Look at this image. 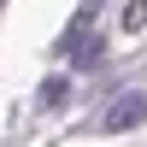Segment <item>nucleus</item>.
Wrapping results in <instances>:
<instances>
[{"mask_svg":"<svg viewBox=\"0 0 147 147\" xmlns=\"http://www.w3.org/2000/svg\"><path fill=\"white\" fill-rule=\"evenodd\" d=\"M147 124V94L141 88H124L112 94V100L100 106V118H94V129H106V136H129V129Z\"/></svg>","mask_w":147,"mask_h":147,"instance_id":"nucleus-1","label":"nucleus"},{"mask_svg":"<svg viewBox=\"0 0 147 147\" xmlns=\"http://www.w3.org/2000/svg\"><path fill=\"white\" fill-rule=\"evenodd\" d=\"M71 94H77V82H71L65 71H53V77H41V88H35V106H41V112H65Z\"/></svg>","mask_w":147,"mask_h":147,"instance_id":"nucleus-2","label":"nucleus"},{"mask_svg":"<svg viewBox=\"0 0 147 147\" xmlns=\"http://www.w3.org/2000/svg\"><path fill=\"white\" fill-rule=\"evenodd\" d=\"M100 59H106V30H88V41L71 53V65H77V71H94Z\"/></svg>","mask_w":147,"mask_h":147,"instance_id":"nucleus-3","label":"nucleus"},{"mask_svg":"<svg viewBox=\"0 0 147 147\" xmlns=\"http://www.w3.org/2000/svg\"><path fill=\"white\" fill-rule=\"evenodd\" d=\"M141 24H147V0H129L124 6V30H141Z\"/></svg>","mask_w":147,"mask_h":147,"instance_id":"nucleus-4","label":"nucleus"}]
</instances>
